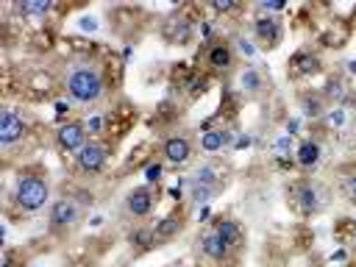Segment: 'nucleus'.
Listing matches in <instances>:
<instances>
[{"label":"nucleus","mask_w":356,"mask_h":267,"mask_svg":"<svg viewBox=\"0 0 356 267\" xmlns=\"http://www.w3.org/2000/svg\"><path fill=\"white\" fill-rule=\"evenodd\" d=\"M64 89L75 106H95L106 95V78L95 64H75L64 78Z\"/></svg>","instance_id":"1"},{"label":"nucleus","mask_w":356,"mask_h":267,"mask_svg":"<svg viewBox=\"0 0 356 267\" xmlns=\"http://www.w3.org/2000/svg\"><path fill=\"white\" fill-rule=\"evenodd\" d=\"M14 203L25 214H36L50 203V184L42 175H19L14 186Z\"/></svg>","instance_id":"2"},{"label":"nucleus","mask_w":356,"mask_h":267,"mask_svg":"<svg viewBox=\"0 0 356 267\" xmlns=\"http://www.w3.org/2000/svg\"><path fill=\"white\" fill-rule=\"evenodd\" d=\"M106 161H108V147H106L103 142H95V139H89V142L75 153V167H78L83 175L100 172V170L106 167Z\"/></svg>","instance_id":"3"},{"label":"nucleus","mask_w":356,"mask_h":267,"mask_svg":"<svg viewBox=\"0 0 356 267\" xmlns=\"http://www.w3.org/2000/svg\"><path fill=\"white\" fill-rule=\"evenodd\" d=\"M81 220V206L75 197H61L50 203V228L53 231H67Z\"/></svg>","instance_id":"4"},{"label":"nucleus","mask_w":356,"mask_h":267,"mask_svg":"<svg viewBox=\"0 0 356 267\" xmlns=\"http://www.w3.org/2000/svg\"><path fill=\"white\" fill-rule=\"evenodd\" d=\"M122 206H125V214H128V217L145 220V217L153 211V206H156V195H153L150 186H136V189H131V192L125 195Z\"/></svg>","instance_id":"5"},{"label":"nucleus","mask_w":356,"mask_h":267,"mask_svg":"<svg viewBox=\"0 0 356 267\" xmlns=\"http://www.w3.org/2000/svg\"><path fill=\"white\" fill-rule=\"evenodd\" d=\"M192 150H195V147H192L189 136H184V134H172V136H167L164 145H161V156H164V161L172 164V167L189 164Z\"/></svg>","instance_id":"6"},{"label":"nucleus","mask_w":356,"mask_h":267,"mask_svg":"<svg viewBox=\"0 0 356 267\" xmlns=\"http://www.w3.org/2000/svg\"><path fill=\"white\" fill-rule=\"evenodd\" d=\"M56 142H58V147H61V150L78 153V150H81V147L89 142V131H86V125H83V122L72 120V122H64V125L58 128Z\"/></svg>","instance_id":"7"},{"label":"nucleus","mask_w":356,"mask_h":267,"mask_svg":"<svg viewBox=\"0 0 356 267\" xmlns=\"http://www.w3.org/2000/svg\"><path fill=\"white\" fill-rule=\"evenodd\" d=\"M25 131H28V122H25L17 111L6 108V111L0 114V145H3V147L17 145V142L25 136Z\"/></svg>","instance_id":"8"},{"label":"nucleus","mask_w":356,"mask_h":267,"mask_svg":"<svg viewBox=\"0 0 356 267\" xmlns=\"http://www.w3.org/2000/svg\"><path fill=\"white\" fill-rule=\"evenodd\" d=\"M206 64L214 72H228L234 67V44L228 39H214L206 50Z\"/></svg>","instance_id":"9"},{"label":"nucleus","mask_w":356,"mask_h":267,"mask_svg":"<svg viewBox=\"0 0 356 267\" xmlns=\"http://www.w3.org/2000/svg\"><path fill=\"white\" fill-rule=\"evenodd\" d=\"M197 248H200V253H203L209 261H222V259H228V253H231V245H228L214 228H209V231H203V234L197 236Z\"/></svg>","instance_id":"10"},{"label":"nucleus","mask_w":356,"mask_h":267,"mask_svg":"<svg viewBox=\"0 0 356 267\" xmlns=\"http://www.w3.org/2000/svg\"><path fill=\"white\" fill-rule=\"evenodd\" d=\"M295 203H298V209L303 214H317L323 209V192H320V186L312 184V181H300L295 186Z\"/></svg>","instance_id":"11"},{"label":"nucleus","mask_w":356,"mask_h":267,"mask_svg":"<svg viewBox=\"0 0 356 267\" xmlns=\"http://www.w3.org/2000/svg\"><path fill=\"white\" fill-rule=\"evenodd\" d=\"M253 33L261 47H275L281 39V22L275 17H256L253 19Z\"/></svg>","instance_id":"12"},{"label":"nucleus","mask_w":356,"mask_h":267,"mask_svg":"<svg viewBox=\"0 0 356 267\" xmlns=\"http://www.w3.org/2000/svg\"><path fill=\"white\" fill-rule=\"evenodd\" d=\"M320 159H323V147L314 139H303L295 150V161L300 170H314L320 164Z\"/></svg>","instance_id":"13"},{"label":"nucleus","mask_w":356,"mask_h":267,"mask_svg":"<svg viewBox=\"0 0 356 267\" xmlns=\"http://www.w3.org/2000/svg\"><path fill=\"white\" fill-rule=\"evenodd\" d=\"M239 89H242L245 95H250V97H259V95L264 92V78H261V72H259L256 67H245V70L239 72Z\"/></svg>","instance_id":"14"},{"label":"nucleus","mask_w":356,"mask_h":267,"mask_svg":"<svg viewBox=\"0 0 356 267\" xmlns=\"http://www.w3.org/2000/svg\"><path fill=\"white\" fill-rule=\"evenodd\" d=\"M228 142H231V131L211 128V131H203L200 134V150L203 153H220L222 147H228Z\"/></svg>","instance_id":"15"},{"label":"nucleus","mask_w":356,"mask_h":267,"mask_svg":"<svg viewBox=\"0 0 356 267\" xmlns=\"http://www.w3.org/2000/svg\"><path fill=\"white\" fill-rule=\"evenodd\" d=\"M211 228H214V231H217V234H220V236H222V239H225L231 248H236V242H239L242 231H239V225H236L234 220H217Z\"/></svg>","instance_id":"16"},{"label":"nucleus","mask_w":356,"mask_h":267,"mask_svg":"<svg viewBox=\"0 0 356 267\" xmlns=\"http://www.w3.org/2000/svg\"><path fill=\"white\" fill-rule=\"evenodd\" d=\"M300 111H303L306 117H312V120L323 117V111H325L323 97H320V95H300Z\"/></svg>","instance_id":"17"},{"label":"nucleus","mask_w":356,"mask_h":267,"mask_svg":"<svg viewBox=\"0 0 356 267\" xmlns=\"http://www.w3.org/2000/svg\"><path fill=\"white\" fill-rule=\"evenodd\" d=\"M339 186H342V195H345L350 203H356V170H348V172L342 175V181H339Z\"/></svg>","instance_id":"18"},{"label":"nucleus","mask_w":356,"mask_h":267,"mask_svg":"<svg viewBox=\"0 0 356 267\" xmlns=\"http://www.w3.org/2000/svg\"><path fill=\"white\" fill-rule=\"evenodd\" d=\"M192 181H195V184H200V186H214V184H217V170L206 164V167H200V170L195 172V178H192Z\"/></svg>","instance_id":"19"},{"label":"nucleus","mask_w":356,"mask_h":267,"mask_svg":"<svg viewBox=\"0 0 356 267\" xmlns=\"http://www.w3.org/2000/svg\"><path fill=\"white\" fill-rule=\"evenodd\" d=\"M178 228H181L178 217H172V214H170V217H164V220L156 225V231H153V234H156V236H172Z\"/></svg>","instance_id":"20"},{"label":"nucleus","mask_w":356,"mask_h":267,"mask_svg":"<svg viewBox=\"0 0 356 267\" xmlns=\"http://www.w3.org/2000/svg\"><path fill=\"white\" fill-rule=\"evenodd\" d=\"M295 64H298V70H300L303 75H309V72H317V70H320V61H317L314 56H306V53L295 56Z\"/></svg>","instance_id":"21"},{"label":"nucleus","mask_w":356,"mask_h":267,"mask_svg":"<svg viewBox=\"0 0 356 267\" xmlns=\"http://www.w3.org/2000/svg\"><path fill=\"white\" fill-rule=\"evenodd\" d=\"M19 11L28 14V17H44L50 11V3H22Z\"/></svg>","instance_id":"22"},{"label":"nucleus","mask_w":356,"mask_h":267,"mask_svg":"<svg viewBox=\"0 0 356 267\" xmlns=\"http://www.w3.org/2000/svg\"><path fill=\"white\" fill-rule=\"evenodd\" d=\"M153 239H156L153 231H136V234H131V242H136V245H142V248H150Z\"/></svg>","instance_id":"23"},{"label":"nucleus","mask_w":356,"mask_h":267,"mask_svg":"<svg viewBox=\"0 0 356 267\" xmlns=\"http://www.w3.org/2000/svg\"><path fill=\"white\" fill-rule=\"evenodd\" d=\"M234 42H236V44H239V50H242V53H245V56H253V47H250V42H248V39H242V36H236V39H234Z\"/></svg>","instance_id":"24"},{"label":"nucleus","mask_w":356,"mask_h":267,"mask_svg":"<svg viewBox=\"0 0 356 267\" xmlns=\"http://www.w3.org/2000/svg\"><path fill=\"white\" fill-rule=\"evenodd\" d=\"M100 128H103V120H100V117H92V120L86 122V131H89V134H97Z\"/></svg>","instance_id":"25"},{"label":"nucleus","mask_w":356,"mask_h":267,"mask_svg":"<svg viewBox=\"0 0 356 267\" xmlns=\"http://www.w3.org/2000/svg\"><path fill=\"white\" fill-rule=\"evenodd\" d=\"M145 175H147V181H159V175H161V164H150Z\"/></svg>","instance_id":"26"},{"label":"nucleus","mask_w":356,"mask_h":267,"mask_svg":"<svg viewBox=\"0 0 356 267\" xmlns=\"http://www.w3.org/2000/svg\"><path fill=\"white\" fill-rule=\"evenodd\" d=\"M214 8H217V11H234L236 6H234V3H214Z\"/></svg>","instance_id":"27"},{"label":"nucleus","mask_w":356,"mask_h":267,"mask_svg":"<svg viewBox=\"0 0 356 267\" xmlns=\"http://www.w3.org/2000/svg\"><path fill=\"white\" fill-rule=\"evenodd\" d=\"M348 72H350V75H356V61H348Z\"/></svg>","instance_id":"28"},{"label":"nucleus","mask_w":356,"mask_h":267,"mask_svg":"<svg viewBox=\"0 0 356 267\" xmlns=\"http://www.w3.org/2000/svg\"><path fill=\"white\" fill-rule=\"evenodd\" d=\"M175 267H184V264H175Z\"/></svg>","instance_id":"29"}]
</instances>
